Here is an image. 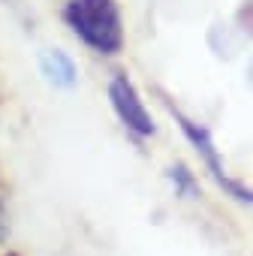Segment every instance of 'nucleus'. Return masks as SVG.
<instances>
[{
    "mask_svg": "<svg viewBox=\"0 0 253 256\" xmlns=\"http://www.w3.org/2000/svg\"><path fill=\"white\" fill-rule=\"evenodd\" d=\"M6 235H10V223H6V208L0 202V244H6Z\"/></svg>",
    "mask_w": 253,
    "mask_h": 256,
    "instance_id": "nucleus-4",
    "label": "nucleus"
},
{
    "mask_svg": "<svg viewBox=\"0 0 253 256\" xmlns=\"http://www.w3.org/2000/svg\"><path fill=\"white\" fill-rule=\"evenodd\" d=\"M64 22L96 54H118L124 48V18L114 0H70Z\"/></svg>",
    "mask_w": 253,
    "mask_h": 256,
    "instance_id": "nucleus-1",
    "label": "nucleus"
},
{
    "mask_svg": "<svg viewBox=\"0 0 253 256\" xmlns=\"http://www.w3.org/2000/svg\"><path fill=\"white\" fill-rule=\"evenodd\" d=\"M42 76L54 82L58 88H70L76 82V64L64 52H46L42 54Z\"/></svg>",
    "mask_w": 253,
    "mask_h": 256,
    "instance_id": "nucleus-3",
    "label": "nucleus"
},
{
    "mask_svg": "<svg viewBox=\"0 0 253 256\" xmlns=\"http://www.w3.org/2000/svg\"><path fill=\"white\" fill-rule=\"evenodd\" d=\"M108 100H112V108H114V114L120 118V124L126 130H133L136 136H151L154 133V120H151L139 90L133 88V82L126 76H114L108 82Z\"/></svg>",
    "mask_w": 253,
    "mask_h": 256,
    "instance_id": "nucleus-2",
    "label": "nucleus"
}]
</instances>
